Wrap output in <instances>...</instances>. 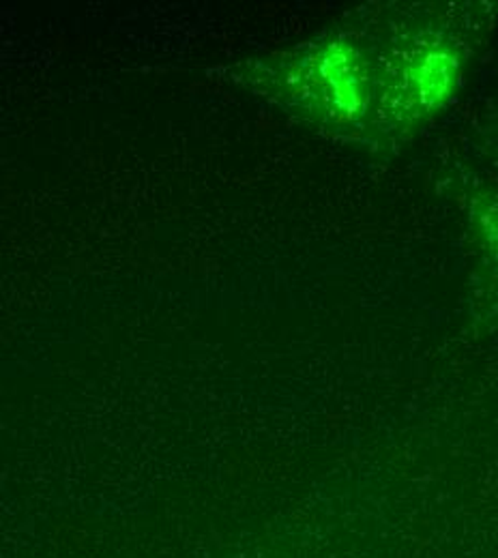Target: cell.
Segmentation results:
<instances>
[{"label": "cell", "mask_w": 498, "mask_h": 558, "mask_svg": "<svg viewBox=\"0 0 498 558\" xmlns=\"http://www.w3.org/2000/svg\"><path fill=\"white\" fill-rule=\"evenodd\" d=\"M320 77H325V97L342 117H353L363 106V75L356 57L349 48L333 46L325 52L318 65Z\"/></svg>", "instance_id": "obj_1"}, {"label": "cell", "mask_w": 498, "mask_h": 558, "mask_svg": "<svg viewBox=\"0 0 498 558\" xmlns=\"http://www.w3.org/2000/svg\"><path fill=\"white\" fill-rule=\"evenodd\" d=\"M456 77V61L447 52H429L415 68L413 82L417 86V97L426 106H436L451 90Z\"/></svg>", "instance_id": "obj_2"}]
</instances>
